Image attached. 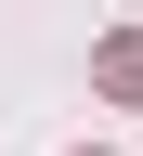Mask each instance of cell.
Masks as SVG:
<instances>
[{
	"mask_svg": "<svg viewBox=\"0 0 143 156\" xmlns=\"http://www.w3.org/2000/svg\"><path fill=\"white\" fill-rule=\"evenodd\" d=\"M104 91H117V104H143V26H130V39H104Z\"/></svg>",
	"mask_w": 143,
	"mask_h": 156,
	"instance_id": "6da1fadb",
	"label": "cell"
}]
</instances>
